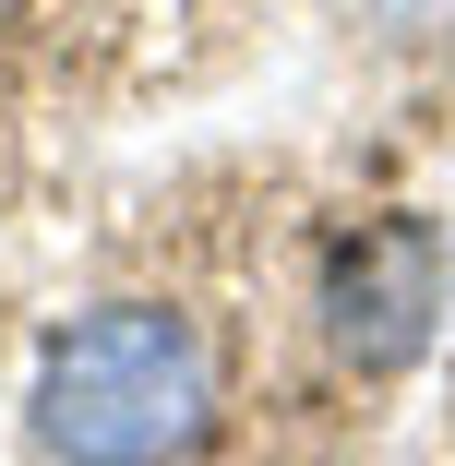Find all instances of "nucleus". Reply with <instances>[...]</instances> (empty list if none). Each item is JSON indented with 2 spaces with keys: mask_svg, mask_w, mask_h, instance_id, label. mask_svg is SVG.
<instances>
[{
  "mask_svg": "<svg viewBox=\"0 0 455 466\" xmlns=\"http://www.w3.org/2000/svg\"><path fill=\"white\" fill-rule=\"evenodd\" d=\"M431 311H443V228L431 216L359 228V251L336 263V288H324V335L359 370H408L431 347Z\"/></svg>",
  "mask_w": 455,
  "mask_h": 466,
  "instance_id": "f03ea898",
  "label": "nucleus"
},
{
  "mask_svg": "<svg viewBox=\"0 0 455 466\" xmlns=\"http://www.w3.org/2000/svg\"><path fill=\"white\" fill-rule=\"evenodd\" d=\"M25 419L48 466H180L216 431V335L168 299H109L48 335Z\"/></svg>",
  "mask_w": 455,
  "mask_h": 466,
  "instance_id": "f257e3e1",
  "label": "nucleus"
}]
</instances>
